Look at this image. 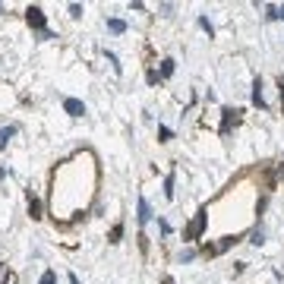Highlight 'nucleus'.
Returning <instances> with one entry per match:
<instances>
[{"mask_svg":"<svg viewBox=\"0 0 284 284\" xmlns=\"http://www.w3.org/2000/svg\"><path fill=\"white\" fill-rule=\"evenodd\" d=\"M29 215H32V218H41V202H38L35 196L29 199Z\"/></svg>","mask_w":284,"mask_h":284,"instance_id":"nucleus-6","label":"nucleus"},{"mask_svg":"<svg viewBox=\"0 0 284 284\" xmlns=\"http://www.w3.org/2000/svg\"><path fill=\"white\" fill-rule=\"evenodd\" d=\"M26 19H29V26H32V29L47 32V29H44V13H41V7H29V10H26Z\"/></svg>","mask_w":284,"mask_h":284,"instance_id":"nucleus-1","label":"nucleus"},{"mask_svg":"<svg viewBox=\"0 0 284 284\" xmlns=\"http://www.w3.org/2000/svg\"><path fill=\"white\" fill-rule=\"evenodd\" d=\"M202 228H205V208L199 211V215H196V221H193V224H189V228H186V240H196V237L202 234Z\"/></svg>","mask_w":284,"mask_h":284,"instance_id":"nucleus-2","label":"nucleus"},{"mask_svg":"<svg viewBox=\"0 0 284 284\" xmlns=\"http://www.w3.org/2000/svg\"><path fill=\"white\" fill-rule=\"evenodd\" d=\"M174 73V60H164L161 63V76H171Z\"/></svg>","mask_w":284,"mask_h":284,"instance_id":"nucleus-8","label":"nucleus"},{"mask_svg":"<svg viewBox=\"0 0 284 284\" xmlns=\"http://www.w3.org/2000/svg\"><path fill=\"white\" fill-rule=\"evenodd\" d=\"M281 104H284V79H281Z\"/></svg>","mask_w":284,"mask_h":284,"instance_id":"nucleus-11","label":"nucleus"},{"mask_svg":"<svg viewBox=\"0 0 284 284\" xmlns=\"http://www.w3.org/2000/svg\"><path fill=\"white\" fill-rule=\"evenodd\" d=\"M57 281V275H54V271H44V275H41V281L38 284H54Z\"/></svg>","mask_w":284,"mask_h":284,"instance_id":"nucleus-9","label":"nucleus"},{"mask_svg":"<svg viewBox=\"0 0 284 284\" xmlns=\"http://www.w3.org/2000/svg\"><path fill=\"white\" fill-rule=\"evenodd\" d=\"M108 26H111V32H123V29H126V26H123V22H120V19H111V22H108Z\"/></svg>","mask_w":284,"mask_h":284,"instance_id":"nucleus-10","label":"nucleus"},{"mask_svg":"<svg viewBox=\"0 0 284 284\" xmlns=\"http://www.w3.org/2000/svg\"><path fill=\"white\" fill-rule=\"evenodd\" d=\"M13 133H16V126H7V129H0V149L7 146V139L13 136Z\"/></svg>","mask_w":284,"mask_h":284,"instance_id":"nucleus-7","label":"nucleus"},{"mask_svg":"<svg viewBox=\"0 0 284 284\" xmlns=\"http://www.w3.org/2000/svg\"><path fill=\"white\" fill-rule=\"evenodd\" d=\"M149 215H152V211H149V202H146V199H139V224H146Z\"/></svg>","mask_w":284,"mask_h":284,"instance_id":"nucleus-5","label":"nucleus"},{"mask_svg":"<svg viewBox=\"0 0 284 284\" xmlns=\"http://www.w3.org/2000/svg\"><path fill=\"white\" fill-rule=\"evenodd\" d=\"M253 101L259 104V108H265V98H262V82H256V86H253Z\"/></svg>","mask_w":284,"mask_h":284,"instance_id":"nucleus-4","label":"nucleus"},{"mask_svg":"<svg viewBox=\"0 0 284 284\" xmlns=\"http://www.w3.org/2000/svg\"><path fill=\"white\" fill-rule=\"evenodd\" d=\"M63 108H66L69 117H82V114H86V104H82L79 98H66V101H63Z\"/></svg>","mask_w":284,"mask_h":284,"instance_id":"nucleus-3","label":"nucleus"},{"mask_svg":"<svg viewBox=\"0 0 284 284\" xmlns=\"http://www.w3.org/2000/svg\"><path fill=\"white\" fill-rule=\"evenodd\" d=\"M281 177H284V168H281Z\"/></svg>","mask_w":284,"mask_h":284,"instance_id":"nucleus-12","label":"nucleus"}]
</instances>
